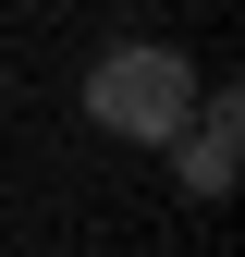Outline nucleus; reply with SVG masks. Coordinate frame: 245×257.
<instances>
[{"label": "nucleus", "instance_id": "2", "mask_svg": "<svg viewBox=\"0 0 245 257\" xmlns=\"http://www.w3.org/2000/svg\"><path fill=\"white\" fill-rule=\"evenodd\" d=\"M233 135H245V110H233V86H196V122H184V196H221L233 184Z\"/></svg>", "mask_w": 245, "mask_h": 257}, {"label": "nucleus", "instance_id": "1", "mask_svg": "<svg viewBox=\"0 0 245 257\" xmlns=\"http://www.w3.org/2000/svg\"><path fill=\"white\" fill-rule=\"evenodd\" d=\"M86 122L122 147H172L184 122H196V61H184L172 37H122L86 61Z\"/></svg>", "mask_w": 245, "mask_h": 257}]
</instances>
